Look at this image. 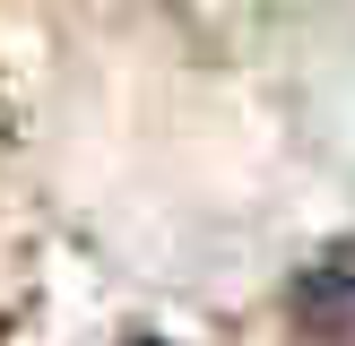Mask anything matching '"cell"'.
Returning <instances> with one entry per match:
<instances>
[{
	"label": "cell",
	"instance_id": "2",
	"mask_svg": "<svg viewBox=\"0 0 355 346\" xmlns=\"http://www.w3.org/2000/svg\"><path fill=\"white\" fill-rule=\"evenodd\" d=\"M130 346H165V338H130Z\"/></svg>",
	"mask_w": 355,
	"mask_h": 346
},
{
	"label": "cell",
	"instance_id": "1",
	"mask_svg": "<svg viewBox=\"0 0 355 346\" xmlns=\"http://www.w3.org/2000/svg\"><path fill=\"white\" fill-rule=\"evenodd\" d=\"M295 320L312 346H355V242H338L295 277Z\"/></svg>",
	"mask_w": 355,
	"mask_h": 346
}]
</instances>
